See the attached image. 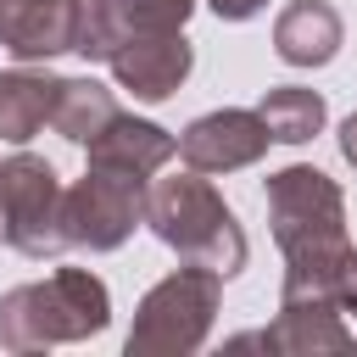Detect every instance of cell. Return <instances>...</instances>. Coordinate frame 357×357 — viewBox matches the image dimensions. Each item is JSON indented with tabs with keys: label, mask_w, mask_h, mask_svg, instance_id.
<instances>
[{
	"label": "cell",
	"mask_w": 357,
	"mask_h": 357,
	"mask_svg": "<svg viewBox=\"0 0 357 357\" xmlns=\"http://www.w3.org/2000/svg\"><path fill=\"white\" fill-rule=\"evenodd\" d=\"M262 201H268L273 245L284 251L279 301H329V307L346 312V284L357 273V245L346 234L340 184L312 162H290V167L268 173Z\"/></svg>",
	"instance_id": "obj_1"
},
{
	"label": "cell",
	"mask_w": 357,
	"mask_h": 357,
	"mask_svg": "<svg viewBox=\"0 0 357 357\" xmlns=\"http://www.w3.org/2000/svg\"><path fill=\"white\" fill-rule=\"evenodd\" d=\"M106 324H112V290L89 268H56L0 296V346L17 357L67 340H95Z\"/></svg>",
	"instance_id": "obj_2"
},
{
	"label": "cell",
	"mask_w": 357,
	"mask_h": 357,
	"mask_svg": "<svg viewBox=\"0 0 357 357\" xmlns=\"http://www.w3.org/2000/svg\"><path fill=\"white\" fill-rule=\"evenodd\" d=\"M145 229L178 251V262H201L223 279H234L251 257V240L240 229V218L229 212V201L212 190L206 173H173V178H156L151 195H145Z\"/></svg>",
	"instance_id": "obj_3"
},
{
	"label": "cell",
	"mask_w": 357,
	"mask_h": 357,
	"mask_svg": "<svg viewBox=\"0 0 357 357\" xmlns=\"http://www.w3.org/2000/svg\"><path fill=\"white\" fill-rule=\"evenodd\" d=\"M218 301H223V273H212L201 262L173 268L167 279H156L139 296L128 340H123L128 357H190V351H201L206 335H212Z\"/></svg>",
	"instance_id": "obj_4"
},
{
	"label": "cell",
	"mask_w": 357,
	"mask_h": 357,
	"mask_svg": "<svg viewBox=\"0 0 357 357\" xmlns=\"http://www.w3.org/2000/svg\"><path fill=\"white\" fill-rule=\"evenodd\" d=\"M0 229L6 245L33 262L67 251V190L45 156L17 151L0 162Z\"/></svg>",
	"instance_id": "obj_5"
},
{
	"label": "cell",
	"mask_w": 357,
	"mask_h": 357,
	"mask_svg": "<svg viewBox=\"0 0 357 357\" xmlns=\"http://www.w3.org/2000/svg\"><path fill=\"white\" fill-rule=\"evenodd\" d=\"M151 178H128L112 167H84V178L67 190V245L78 251H117L145 223Z\"/></svg>",
	"instance_id": "obj_6"
},
{
	"label": "cell",
	"mask_w": 357,
	"mask_h": 357,
	"mask_svg": "<svg viewBox=\"0 0 357 357\" xmlns=\"http://www.w3.org/2000/svg\"><path fill=\"white\" fill-rule=\"evenodd\" d=\"M106 67H112L117 89H128L134 100L156 106V100L178 95V84L190 78V67H195V45L184 39V28H173V33L128 28V33H123V45L112 50V61H106Z\"/></svg>",
	"instance_id": "obj_7"
},
{
	"label": "cell",
	"mask_w": 357,
	"mask_h": 357,
	"mask_svg": "<svg viewBox=\"0 0 357 357\" xmlns=\"http://www.w3.org/2000/svg\"><path fill=\"white\" fill-rule=\"evenodd\" d=\"M273 145L262 112H245V106H218V112H201L184 134H178V156L184 167L195 173H240L251 162H262Z\"/></svg>",
	"instance_id": "obj_8"
},
{
	"label": "cell",
	"mask_w": 357,
	"mask_h": 357,
	"mask_svg": "<svg viewBox=\"0 0 357 357\" xmlns=\"http://www.w3.org/2000/svg\"><path fill=\"white\" fill-rule=\"evenodd\" d=\"M89 167H112V173H128V178H151L162 173L173 156H178V139L151 123V117H134V112H117L89 145Z\"/></svg>",
	"instance_id": "obj_9"
},
{
	"label": "cell",
	"mask_w": 357,
	"mask_h": 357,
	"mask_svg": "<svg viewBox=\"0 0 357 357\" xmlns=\"http://www.w3.org/2000/svg\"><path fill=\"white\" fill-rule=\"evenodd\" d=\"M262 351H284V357H318V351H357V329L346 324L340 307L329 301H279V318L268 329H257Z\"/></svg>",
	"instance_id": "obj_10"
},
{
	"label": "cell",
	"mask_w": 357,
	"mask_h": 357,
	"mask_svg": "<svg viewBox=\"0 0 357 357\" xmlns=\"http://www.w3.org/2000/svg\"><path fill=\"white\" fill-rule=\"evenodd\" d=\"M78 0H0V45L17 61H50L73 50Z\"/></svg>",
	"instance_id": "obj_11"
},
{
	"label": "cell",
	"mask_w": 357,
	"mask_h": 357,
	"mask_svg": "<svg viewBox=\"0 0 357 357\" xmlns=\"http://www.w3.org/2000/svg\"><path fill=\"white\" fill-rule=\"evenodd\" d=\"M346 45V22L329 0H290L273 17V50L290 67H329Z\"/></svg>",
	"instance_id": "obj_12"
},
{
	"label": "cell",
	"mask_w": 357,
	"mask_h": 357,
	"mask_svg": "<svg viewBox=\"0 0 357 357\" xmlns=\"http://www.w3.org/2000/svg\"><path fill=\"white\" fill-rule=\"evenodd\" d=\"M56 89H61V78H56V73H39V67H11V73H0V139H6V145H28V139L50 123Z\"/></svg>",
	"instance_id": "obj_13"
},
{
	"label": "cell",
	"mask_w": 357,
	"mask_h": 357,
	"mask_svg": "<svg viewBox=\"0 0 357 357\" xmlns=\"http://www.w3.org/2000/svg\"><path fill=\"white\" fill-rule=\"evenodd\" d=\"M117 117V100H112V89L100 84V78H61V89H56V112H50V128L61 134V139H73V145H89L106 123Z\"/></svg>",
	"instance_id": "obj_14"
},
{
	"label": "cell",
	"mask_w": 357,
	"mask_h": 357,
	"mask_svg": "<svg viewBox=\"0 0 357 357\" xmlns=\"http://www.w3.org/2000/svg\"><path fill=\"white\" fill-rule=\"evenodd\" d=\"M257 112H262L273 145H307V139L324 128V117H329L324 95L307 89V84H273V89L257 100Z\"/></svg>",
	"instance_id": "obj_15"
},
{
	"label": "cell",
	"mask_w": 357,
	"mask_h": 357,
	"mask_svg": "<svg viewBox=\"0 0 357 357\" xmlns=\"http://www.w3.org/2000/svg\"><path fill=\"white\" fill-rule=\"evenodd\" d=\"M128 33V0H78V28H73V50L84 61H112V50Z\"/></svg>",
	"instance_id": "obj_16"
},
{
	"label": "cell",
	"mask_w": 357,
	"mask_h": 357,
	"mask_svg": "<svg viewBox=\"0 0 357 357\" xmlns=\"http://www.w3.org/2000/svg\"><path fill=\"white\" fill-rule=\"evenodd\" d=\"M201 0H128V28H151V33H173L190 22Z\"/></svg>",
	"instance_id": "obj_17"
},
{
	"label": "cell",
	"mask_w": 357,
	"mask_h": 357,
	"mask_svg": "<svg viewBox=\"0 0 357 357\" xmlns=\"http://www.w3.org/2000/svg\"><path fill=\"white\" fill-rule=\"evenodd\" d=\"M206 6H212L223 22H251V17H257L268 0H206Z\"/></svg>",
	"instance_id": "obj_18"
},
{
	"label": "cell",
	"mask_w": 357,
	"mask_h": 357,
	"mask_svg": "<svg viewBox=\"0 0 357 357\" xmlns=\"http://www.w3.org/2000/svg\"><path fill=\"white\" fill-rule=\"evenodd\" d=\"M340 156H346V167L357 173V112L340 123Z\"/></svg>",
	"instance_id": "obj_19"
},
{
	"label": "cell",
	"mask_w": 357,
	"mask_h": 357,
	"mask_svg": "<svg viewBox=\"0 0 357 357\" xmlns=\"http://www.w3.org/2000/svg\"><path fill=\"white\" fill-rule=\"evenodd\" d=\"M346 318H357V273H351V284H346Z\"/></svg>",
	"instance_id": "obj_20"
},
{
	"label": "cell",
	"mask_w": 357,
	"mask_h": 357,
	"mask_svg": "<svg viewBox=\"0 0 357 357\" xmlns=\"http://www.w3.org/2000/svg\"><path fill=\"white\" fill-rule=\"evenodd\" d=\"M0 240H6V229H0Z\"/></svg>",
	"instance_id": "obj_21"
}]
</instances>
